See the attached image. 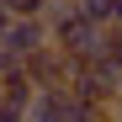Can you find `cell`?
Here are the masks:
<instances>
[{
	"label": "cell",
	"mask_w": 122,
	"mask_h": 122,
	"mask_svg": "<svg viewBox=\"0 0 122 122\" xmlns=\"http://www.w3.org/2000/svg\"><path fill=\"white\" fill-rule=\"evenodd\" d=\"M43 21H48V43L64 53V58H74V64H96V58L106 53V27L85 21V16L74 11V0L48 5V11H43Z\"/></svg>",
	"instance_id": "6da1fadb"
},
{
	"label": "cell",
	"mask_w": 122,
	"mask_h": 122,
	"mask_svg": "<svg viewBox=\"0 0 122 122\" xmlns=\"http://www.w3.org/2000/svg\"><path fill=\"white\" fill-rule=\"evenodd\" d=\"M69 90H74V96H85L90 106H106V112H112L117 101H122V74L106 64V58H96V64H80V69H74Z\"/></svg>",
	"instance_id": "7a4b0ae2"
},
{
	"label": "cell",
	"mask_w": 122,
	"mask_h": 122,
	"mask_svg": "<svg viewBox=\"0 0 122 122\" xmlns=\"http://www.w3.org/2000/svg\"><path fill=\"white\" fill-rule=\"evenodd\" d=\"M43 48H48V21L43 16H16L5 27V37H0V53L16 58V64H27V58L43 53Z\"/></svg>",
	"instance_id": "3957f363"
},
{
	"label": "cell",
	"mask_w": 122,
	"mask_h": 122,
	"mask_svg": "<svg viewBox=\"0 0 122 122\" xmlns=\"http://www.w3.org/2000/svg\"><path fill=\"white\" fill-rule=\"evenodd\" d=\"M74 58H64L53 43L43 48V53H32L27 58V80H32V90H69V80H74Z\"/></svg>",
	"instance_id": "277c9868"
},
{
	"label": "cell",
	"mask_w": 122,
	"mask_h": 122,
	"mask_svg": "<svg viewBox=\"0 0 122 122\" xmlns=\"http://www.w3.org/2000/svg\"><path fill=\"white\" fill-rule=\"evenodd\" d=\"M112 5L117 0H74V11L85 16V21H96V27H112Z\"/></svg>",
	"instance_id": "5b68a950"
},
{
	"label": "cell",
	"mask_w": 122,
	"mask_h": 122,
	"mask_svg": "<svg viewBox=\"0 0 122 122\" xmlns=\"http://www.w3.org/2000/svg\"><path fill=\"white\" fill-rule=\"evenodd\" d=\"M0 11H5L11 21H16V16H43V11H48V0H0Z\"/></svg>",
	"instance_id": "8992f818"
},
{
	"label": "cell",
	"mask_w": 122,
	"mask_h": 122,
	"mask_svg": "<svg viewBox=\"0 0 122 122\" xmlns=\"http://www.w3.org/2000/svg\"><path fill=\"white\" fill-rule=\"evenodd\" d=\"M101 58L122 74V27H106V53H101Z\"/></svg>",
	"instance_id": "52a82bcc"
},
{
	"label": "cell",
	"mask_w": 122,
	"mask_h": 122,
	"mask_svg": "<svg viewBox=\"0 0 122 122\" xmlns=\"http://www.w3.org/2000/svg\"><path fill=\"white\" fill-rule=\"evenodd\" d=\"M0 122H27V112H16V106H5V101H0Z\"/></svg>",
	"instance_id": "ba28073f"
},
{
	"label": "cell",
	"mask_w": 122,
	"mask_h": 122,
	"mask_svg": "<svg viewBox=\"0 0 122 122\" xmlns=\"http://www.w3.org/2000/svg\"><path fill=\"white\" fill-rule=\"evenodd\" d=\"M112 27H122V0H117V5H112Z\"/></svg>",
	"instance_id": "9c48e42d"
},
{
	"label": "cell",
	"mask_w": 122,
	"mask_h": 122,
	"mask_svg": "<svg viewBox=\"0 0 122 122\" xmlns=\"http://www.w3.org/2000/svg\"><path fill=\"white\" fill-rule=\"evenodd\" d=\"M5 27H11V16H5V11H0V37H5Z\"/></svg>",
	"instance_id": "30bf717a"
},
{
	"label": "cell",
	"mask_w": 122,
	"mask_h": 122,
	"mask_svg": "<svg viewBox=\"0 0 122 122\" xmlns=\"http://www.w3.org/2000/svg\"><path fill=\"white\" fill-rule=\"evenodd\" d=\"M112 122H122V101H117V106H112Z\"/></svg>",
	"instance_id": "8fae6325"
},
{
	"label": "cell",
	"mask_w": 122,
	"mask_h": 122,
	"mask_svg": "<svg viewBox=\"0 0 122 122\" xmlns=\"http://www.w3.org/2000/svg\"><path fill=\"white\" fill-rule=\"evenodd\" d=\"M0 90H5V80H0Z\"/></svg>",
	"instance_id": "7c38bea8"
}]
</instances>
